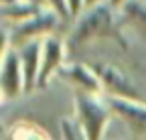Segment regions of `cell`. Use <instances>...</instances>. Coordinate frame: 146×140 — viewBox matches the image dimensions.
<instances>
[{
	"instance_id": "obj_1",
	"label": "cell",
	"mask_w": 146,
	"mask_h": 140,
	"mask_svg": "<svg viewBox=\"0 0 146 140\" xmlns=\"http://www.w3.org/2000/svg\"><path fill=\"white\" fill-rule=\"evenodd\" d=\"M75 106H77V118L83 140H102V134L108 124V108L94 96L79 92L75 96Z\"/></svg>"
},
{
	"instance_id": "obj_6",
	"label": "cell",
	"mask_w": 146,
	"mask_h": 140,
	"mask_svg": "<svg viewBox=\"0 0 146 140\" xmlns=\"http://www.w3.org/2000/svg\"><path fill=\"white\" fill-rule=\"evenodd\" d=\"M63 47L61 41L55 37H47L43 41V55H41V73H39V87H45L49 77L61 69Z\"/></svg>"
},
{
	"instance_id": "obj_5",
	"label": "cell",
	"mask_w": 146,
	"mask_h": 140,
	"mask_svg": "<svg viewBox=\"0 0 146 140\" xmlns=\"http://www.w3.org/2000/svg\"><path fill=\"white\" fill-rule=\"evenodd\" d=\"M41 55H43V41L33 39L23 45L21 49V63L25 73V94L39 87V73H41Z\"/></svg>"
},
{
	"instance_id": "obj_7",
	"label": "cell",
	"mask_w": 146,
	"mask_h": 140,
	"mask_svg": "<svg viewBox=\"0 0 146 140\" xmlns=\"http://www.w3.org/2000/svg\"><path fill=\"white\" fill-rule=\"evenodd\" d=\"M55 14L51 10L47 12H36L35 16H31V19H27L25 23H18V29H16V41H33V39H39V35L47 33L53 29L55 25Z\"/></svg>"
},
{
	"instance_id": "obj_2",
	"label": "cell",
	"mask_w": 146,
	"mask_h": 140,
	"mask_svg": "<svg viewBox=\"0 0 146 140\" xmlns=\"http://www.w3.org/2000/svg\"><path fill=\"white\" fill-rule=\"evenodd\" d=\"M114 35V21H112V10L108 4H100L85 12L81 19L75 23L71 33V39L75 43H87L102 37H112Z\"/></svg>"
},
{
	"instance_id": "obj_10",
	"label": "cell",
	"mask_w": 146,
	"mask_h": 140,
	"mask_svg": "<svg viewBox=\"0 0 146 140\" xmlns=\"http://www.w3.org/2000/svg\"><path fill=\"white\" fill-rule=\"evenodd\" d=\"M126 12H130L134 16V21L140 25H146V4H138V2H130L126 4Z\"/></svg>"
},
{
	"instance_id": "obj_9",
	"label": "cell",
	"mask_w": 146,
	"mask_h": 140,
	"mask_svg": "<svg viewBox=\"0 0 146 140\" xmlns=\"http://www.w3.org/2000/svg\"><path fill=\"white\" fill-rule=\"evenodd\" d=\"M59 71H61V75L69 77L75 85H79L85 94H94L96 96L100 92L102 83H100L94 69H87L85 65H69V67H61Z\"/></svg>"
},
{
	"instance_id": "obj_8",
	"label": "cell",
	"mask_w": 146,
	"mask_h": 140,
	"mask_svg": "<svg viewBox=\"0 0 146 140\" xmlns=\"http://www.w3.org/2000/svg\"><path fill=\"white\" fill-rule=\"evenodd\" d=\"M110 104H112V108L126 122H130L134 128L146 130V104H142V102H130V100H120V98H112Z\"/></svg>"
},
{
	"instance_id": "obj_3",
	"label": "cell",
	"mask_w": 146,
	"mask_h": 140,
	"mask_svg": "<svg viewBox=\"0 0 146 140\" xmlns=\"http://www.w3.org/2000/svg\"><path fill=\"white\" fill-rule=\"evenodd\" d=\"M94 71L100 79L102 85L108 87V92L112 94V98H120V100H130V102H142L136 87L128 81V77L120 71V69L108 65V63H100L94 67Z\"/></svg>"
},
{
	"instance_id": "obj_11",
	"label": "cell",
	"mask_w": 146,
	"mask_h": 140,
	"mask_svg": "<svg viewBox=\"0 0 146 140\" xmlns=\"http://www.w3.org/2000/svg\"><path fill=\"white\" fill-rule=\"evenodd\" d=\"M61 132H63V140H79L77 128L73 126V122H69V120L61 122Z\"/></svg>"
},
{
	"instance_id": "obj_4",
	"label": "cell",
	"mask_w": 146,
	"mask_h": 140,
	"mask_svg": "<svg viewBox=\"0 0 146 140\" xmlns=\"http://www.w3.org/2000/svg\"><path fill=\"white\" fill-rule=\"evenodd\" d=\"M25 94V73L21 53L12 49L10 53H4L2 59V96L4 98H16Z\"/></svg>"
}]
</instances>
